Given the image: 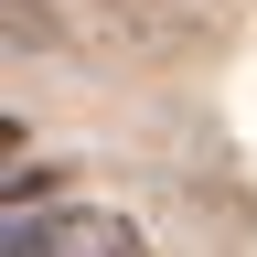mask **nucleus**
I'll return each mask as SVG.
<instances>
[{
    "instance_id": "obj_1",
    "label": "nucleus",
    "mask_w": 257,
    "mask_h": 257,
    "mask_svg": "<svg viewBox=\"0 0 257 257\" xmlns=\"http://www.w3.org/2000/svg\"><path fill=\"white\" fill-rule=\"evenodd\" d=\"M0 257H150V236L107 204H43V214H11Z\"/></svg>"
}]
</instances>
